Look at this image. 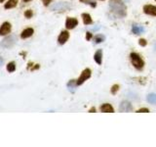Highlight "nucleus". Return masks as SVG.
<instances>
[{
	"label": "nucleus",
	"mask_w": 156,
	"mask_h": 147,
	"mask_svg": "<svg viewBox=\"0 0 156 147\" xmlns=\"http://www.w3.org/2000/svg\"><path fill=\"white\" fill-rule=\"evenodd\" d=\"M109 9L116 17L124 18L127 15V7L122 0H110Z\"/></svg>",
	"instance_id": "f257e3e1"
},
{
	"label": "nucleus",
	"mask_w": 156,
	"mask_h": 147,
	"mask_svg": "<svg viewBox=\"0 0 156 147\" xmlns=\"http://www.w3.org/2000/svg\"><path fill=\"white\" fill-rule=\"evenodd\" d=\"M130 59H131L132 65H133L138 71H141L144 68V61L138 53L132 52L130 54Z\"/></svg>",
	"instance_id": "f03ea898"
},
{
	"label": "nucleus",
	"mask_w": 156,
	"mask_h": 147,
	"mask_svg": "<svg viewBox=\"0 0 156 147\" xmlns=\"http://www.w3.org/2000/svg\"><path fill=\"white\" fill-rule=\"evenodd\" d=\"M70 9H71V4H69L68 2H58L51 7L52 11H56V12H63Z\"/></svg>",
	"instance_id": "7ed1b4c3"
},
{
	"label": "nucleus",
	"mask_w": 156,
	"mask_h": 147,
	"mask_svg": "<svg viewBox=\"0 0 156 147\" xmlns=\"http://www.w3.org/2000/svg\"><path fill=\"white\" fill-rule=\"evenodd\" d=\"M17 42V36H9L7 37H5L3 40L0 43V45L4 48H12Z\"/></svg>",
	"instance_id": "20e7f679"
},
{
	"label": "nucleus",
	"mask_w": 156,
	"mask_h": 147,
	"mask_svg": "<svg viewBox=\"0 0 156 147\" xmlns=\"http://www.w3.org/2000/svg\"><path fill=\"white\" fill-rule=\"evenodd\" d=\"M91 75H92L91 69H88V68L85 69V70L81 73L80 77L76 80L77 85H83V83H84V82L88 80V78H90V77H91Z\"/></svg>",
	"instance_id": "39448f33"
},
{
	"label": "nucleus",
	"mask_w": 156,
	"mask_h": 147,
	"mask_svg": "<svg viewBox=\"0 0 156 147\" xmlns=\"http://www.w3.org/2000/svg\"><path fill=\"white\" fill-rule=\"evenodd\" d=\"M144 12L146 15H150V16L156 17V6L151 4H146L144 6Z\"/></svg>",
	"instance_id": "423d86ee"
},
{
	"label": "nucleus",
	"mask_w": 156,
	"mask_h": 147,
	"mask_svg": "<svg viewBox=\"0 0 156 147\" xmlns=\"http://www.w3.org/2000/svg\"><path fill=\"white\" fill-rule=\"evenodd\" d=\"M68 38H69V32L67 31H62L58 37V44L62 45V44H65L68 40Z\"/></svg>",
	"instance_id": "0eeeda50"
},
{
	"label": "nucleus",
	"mask_w": 156,
	"mask_h": 147,
	"mask_svg": "<svg viewBox=\"0 0 156 147\" xmlns=\"http://www.w3.org/2000/svg\"><path fill=\"white\" fill-rule=\"evenodd\" d=\"M11 24L8 23V22H5L2 24L1 28H0V36H6V34L10 33L11 32Z\"/></svg>",
	"instance_id": "6e6552de"
},
{
	"label": "nucleus",
	"mask_w": 156,
	"mask_h": 147,
	"mask_svg": "<svg viewBox=\"0 0 156 147\" xmlns=\"http://www.w3.org/2000/svg\"><path fill=\"white\" fill-rule=\"evenodd\" d=\"M78 26V21L75 18H67L66 21V28L67 29H72Z\"/></svg>",
	"instance_id": "1a4fd4ad"
},
{
	"label": "nucleus",
	"mask_w": 156,
	"mask_h": 147,
	"mask_svg": "<svg viewBox=\"0 0 156 147\" xmlns=\"http://www.w3.org/2000/svg\"><path fill=\"white\" fill-rule=\"evenodd\" d=\"M119 110L121 112H131L133 110V107H132V104L128 101H123L119 106Z\"/></svg>",
	"instance_id": "9d476101"
},
{
	"label": "nucleus",
	"mask_w": 156,
	"mask_h": 147,
	"mask_svg": "<svg viewBox=\"0 0 156 147\" xmlns=\"http://www.w3.org/2000/svg\"><path fill=\"white\" fill-rule=\"evenodd\" d=\"M144 32V28L143 26H140V24H134L133 26H132V32L134 34H136V36H139V34L143 33Z\"/></svg>",
	"instance_id": "9b49d317"
},
{
	"label": "nucleus",
	"mask_w": 156,
	"mask_h": 147,
	"mask_svg": "<svg viewBox=\"0 0 156 147\" xmlns=\"http://www.w3.org/2000/svg\"><path fill=\"white\" fill-rule=\"evenodd\" d=\"M100 109H101V112H102V113H113L114 112V108L110 104H108V103L102 104Z\"/></svg>",
	"instance_id": "f8f14e48"
},
{
	"label": "nucleus",
	"mask_w": 156,
	"mask_h": 147,
	"mask_svg": "<svg viewBox=\"0 0 156 147\" xmlns=\"http://www.w3.org/2000/svg\"><path fill=\"white\" fill-rule=\"evenodd\" d=\"M33 32H34L33 28H27L23 29V31L22 32V33H21V37H22L23 39H24V38H28V37H30V36H32Z\"/></svg>",
	"instance_id": "ddd939ff"
},
{
	"label": "nucleus",
	"mask_w": 156,
	"mask_h": 147,
	"mask_svg": "<svg viewBox=\"0 0 156 147\" xmlns=\"http://www.w3.org/2000/svg\"><path fill=\"white\" fill-rule=\"evenodd\" d=\"M82 19H83V23L86 26H89V24H93V20L91 18V15L88 13H83L82 14Z\"/></svg>",
	"instance_id": "4468645a"
},
{
	"label": "nucleus",
	"mask_w": 156,
	"mask_h": 147,
	"mask_svg": "<svg viewBox=\"0 0 156 147\" xmlns=\"http://www.w3.org/2000/svg\"><path fill=\"white\" fill-rule=\"evenodd\" d=\"M94 60L98 65H101V61H102V51L101 49H99L94 55Z\"/></svg>",
	"instance_id": "2eb2a0df"
},
{
	"label": "nucleus",
	"mask_w": 156,
	"mask_h": 147,
	"mask_svg": "<svg viewBox=\"0 0 156 147\" xmlns=\"http://www.w3.org/2000/svg\"><path fill=\"white\" fill-rule=\"evenodd\" d=\"M76 86H77V83L75 80H71L67 83V88L70 92H74L76 90Z\"/></svg>",
	"instance_id": "dca6fc26"
},
{
	"label": "nucleus",
	"mask_w": 156,
	"mask_h": 147,
	"mask_svg": "<svg viewBox=\"0 0 156 147\" xmlns=\"http://www.w3.org/2000/svg\"><path fill=\"white\" fill-rule=\"evenodd\" d=\"M18 2H19V0H8V2L4 5V8L5 9L14 8V7H16L18 5Z\"/></svg>",
	"instance_id": "f3484780"
},
{
	"label": "nucleus",
	"mask_w": 156,
	"mask_h": 147,
	"mask_svg": "<svg viewBox=\"0 0 156 147\" xmlns=\"http://www.w3.org/2000/svg\"><path fill=\"white\" fill-rule=\"evenodd\" d=\"M105 40V36H104V34H96V36L94 37V41L96 44H99V43H101V42H104Z\"/></svg>",
	"instance_id": "a211bd4d"
},
{
	"label": "nucleus",
	"mask_w": 156,
	"mask_h": 147,
	"mask_svg": "<svg viewBox=\"0 0 156 147\" xmlns=\"http://www.w3.org/2000/svg\"><path fill=\"white\" fill-rule=\"evenodd\" d=\"M146 99H147V102L151 103V104H156V94H154V93L148 94Z\"/></svg>",
	"instance_id": "6ab92c4d"
},
{
	"label": "nucleus",
	"mask_w": 156,
	"mask_h": 147,
	"mask_svg": "<svg viewBox=\"0 0 156 147\" xmlns=\"http://www.w3.org/2000/svg\"><path fill=\"white\" fill-rule=\"evenodd\" d=\"M80 2L84 3V4H89L91 7L95 8L97 6V2L95 0H80Z\"/></svg>",
	"instance_id": "aec40b11"
},
{
	"label": "nucleus",
	"mask_w": 156,
	"mask_h": 147,
	"mask_svg": "<svg viewBox=\"0 0 156 147\" xmlns=\"http://www.w3.org/2000/svg\"><path fill=\"white\" fill-rule=\"evenodd\" d=\"M15 70H16V64H15L14 62L9 63L8 65H7V71L10 72V73H12V72H14Z\"/></svg>",
	"instance_id": "412c9836"
},
{
	"label": "nucleus",
	"mask_w": 156,
	"mask_h": 147,
	"mask_svg": "<svg viewBox=\"0 0 156 147\" xmlns=\"http://www.w3.org/2000/svg\"><path fill=\"white\" fill-rule=\"evenodd\" d=\"M119 88H120V86H119L118 85H113L111 86L110 92L112 93V94H116V93H117V91L119 90Z\"/></svg>",
	"instance_id": "4be33fe9"
},
{
	"label": "nucleus",
	"mask_w": 156,
	"mask_h": 147,
	"mask_svg": "<svg viewBox=\"0 0 156 147\" xmlns=\"http://www.w3.org/2000/svg\"><path fill=\"white\" fill-rule=\"evenodd\" d=\"M32 15H33V13H32L31 10H27V11L24 12V17H26L27 19H30L32 17Z\"/></svg>",
	"instance_id": "5701e85b"
},
{
	"label": "nucleus",
	"mask_w": 156,
	"mask_h": 147,
	"mask_svg": "<svg viewBox=\"0 0 156 147\" xmlns=\"http://www.w3.org/2000/svg\"><path fill=\"white\" fill-rule=\"evenodd\" d=\"M139 44L140 46H146V44H147V41L145 40V39L144 38H140V40H139Z\"/></svg>",
	"instance_id": "b1692460"
},
{
	"label": "nucleus",
	"mask_w": 156,
	"mask_h": 147,
	"mask_svg": "<svg viewBox=\"0 0 156 147\" xmlns=\"http://www.w3.org/2000/svg\"><path fill=\"white\" fill-rule=\"evenodd\" d=\"M148 112H149V110L147 108H140V109L136 111V113H148Z\"/></svg>",
	"instance_id": "393cba45"
},
{
	"label": "nucleus",
	"mask_w": 156,
	"mask_h": 147,
	"mask_svg": "<svg viewBox=\"0 0 156 147\" xmlns=\"http://www.w3.org/2000/svg\"><path fill=\"white\" fill-rule=\"evenodd\" d=\"M91 38H92V33L90 32H86V39L87 40H90Z\"/></svg>",
	"instance_id": "a878e982"
},
{
	"label": "nucleus",
	"mask_w": 156,
	"mask_h": 147,
	"mask_svg": "<svg viewBox=\"0 0 156 147\" xmlns=\"http://www.w3.org/2000/svg\"><path fill=\"white\" fill-rule=\"evenodd\" d=\"M52 1V0H42V2L44 4V6H48L49 4H50V2Z\"/></svg>",
	"instance_id": "bb28decb"
},
{
	"label": "nucleus",
	"mask_w": 156,
	"mask_h": 147,
	"mask_svg": "<svg viewBox=\"0 0 156 147\" xmlns=\"http://www.w3.org/2000/svg\"><path fill=\"white\" fill-rule=\"evenodd\" d=\"M3 63H4V59L1 56H0V67L3 65Z\"/></svg>",
	"instance_id": "cd10ccee"
},
{
	"label": "nucleus",
	"mask_w": 156,
	"mask_h": 147,
	"mask_svg": "<svg viewBox=\"0 0 156 147\" xmlns=\"http://www.w3.org/2000/svg\"><path fill=\"white\" fill-rule=\"evenodd\" d=\"M89 112H90V113H94V112H96V108H95V107L91 108V109L89 110Z\"/></svg>",
	"instance_id": "c85d7f7f"
},
{
	"label": "nucleus",
	"mask_w": 156,
	"mask_h": 147,
	"mask_svg": "<svg viewBox=\"0 0 156 147\" xmlns=\"http://www.w3.org/2000/svg\"><path fill=\"white\" fill-rule=\"evenodd\" d=\"M23 2H29V1H31V0H23Z\"/></svg>",
	"instance_id": "c756f323"
},
{
	"label": "nucleus",
	"mask_w": 156,
	"mask_h": 147,
	"mask_svg": "<svg viewBox=\"0 0 156 147\" xmlns=\"http://www.w3.org/2000/svg\"><path fill=\"white\" fill-rule=\"evenodd\" d=\"M3 1H5V0H0V2H3Z\"/></svg>",
	"instance_id": "7c9ffc66"
},
{
	"label": "nucleus",
	"mask_w": 156,
	"mask_h": 147,
	"mask_svg": "<svg viewBox=\"0 0 156 147\" xmlns=\"http://www.w3.org/2000/svg\"><path fill=\"white\" fill-rule=\"evenodd\" d=\"M155 1H156V0H155Z\"/></svg>",
	"instance_id": "2f4dec72"
}]
</instances>
